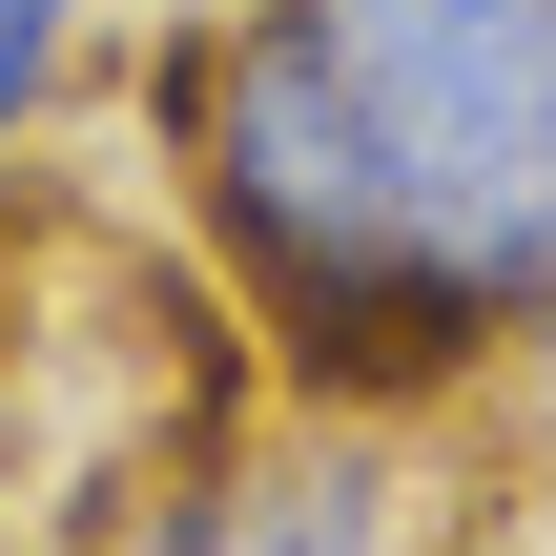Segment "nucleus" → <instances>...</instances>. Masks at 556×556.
<instances>
[{
    "label": "nucleus",
    "instance_id": "nucleus-1",
    "mask_svg": "<svg viewBox=\"0 0 556 556\" xmlns=\"http://www.w3.org/2000/svg\"><path fill=\"white\" fill-rule=\"evenodd\" d=\"M186 227H206L227 309L268 330V371H289L309 413H413V392L475 371V330L433 309L413 206H392V165H371V124H351L330 41H309L289 0H227V21L186 41Z\"/></svg>",
    "mask_w": 556,
    "mask_h": 556
},
{
    "label": "nucleus",
    "instance_id": "nucleus-2",
    "mask_svg": "<svg viewBox=\"0 0 556 556\" xmlns=\"http://www.w3.org/2000/svg\"><path fill=\"white\" fill-rule=\"evenodd\" d=\"M413 206V268L475 351H516L556 289V0H289Z\"/></svg>",
    "mask_w": 556,
    "mask_h": 556
},
{
    "label": "nucleus",
    "instance_id": "nucleus-3",
    "mask_svg": "<svg viewBox=\"0 0 556 556\" xmlns=\"http://www.w3.org/2000/svg\"><path fill=\"white\" fill-rule=\"evenodd\" d=\"M392 536H413V475H392V433L289 392V433H248V454H186V475L144 495V536H124V556H392Z\"/></svg>",
    "mask_w": 556,
    "mask_h": 556
},
{
    "label": "nucleus",
    "instance_id": "nucleus-4",
    "mask_svg": "<svg viewBox=\"0 0 556 556\" xmlns=\"http://www.w3.org/2000/svg\"><path fill=\"white\" fill-rule=\"evenodd\" d=\"M62 83H83V0H0V144H41Z\"/></svg>",
    "mask_w": 556,
    "mask_h": 556
},
{
    "label": "nucleus",
    "instance_id": "nucleus-5",
    "mask_svg": "<svg viewBox=\"0 0 556 556\" xmlns=\"http://www.w3.org/2000/svg\"><path fill=\"white\" fill-rule=\"evenodd\" d=\"M516 351H556V289H536V330H516Z\"/></svg>",
    "mask_w": 556,
    "mask_h": 556
}]
</instances>
